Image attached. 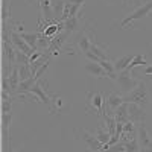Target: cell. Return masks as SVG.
I'll return each mask as SVG.
<instances>
[{"label":"cell","instance_id":"cell-1","mask_svg":"<svg viewBox=\"0 0 152 152\" xmlns=\"http://www.w3.org/2000/svg\"><path fill=\"white\" fill-rule=\"evenodd\" d=\"M123 99L126 104H137L142 108H146L152 102V93H151V88L148 87V84L145 81H138L137 87L131 93L125 94Z\"/></svg>","mask_w":152,"mask_h":152},{"label":"cell","instance_id":"cell-2","mask_svg":"<svg viewBox=\"0 0 152 152\" xmlns=\"http://www.w3.org/2000/svg\"><path fill=\"white\" fill-rule=\"evenodd\" d=\"M85 111L87 113L94 111L96 116L102 119V116L105 114V97H104V94L100 91H88L87 93Z\"/></svg>","mask_w":152,"mask_h":152},{"label":"cell","instance_id":"cell-3","mask_svg":"<svg viewBox=\"0 0 152 152\" xmlns=\"http://www.w3.org/2000/svg\"><path fill=\"white\" fill-rule=\"evenodd\" d=\"M151 11H152V0H148V2H145L143 5H140L138 8H135L131 14H128L120 23V28L125 29V28H128L129 24H131V28H132V23L134 21H138V20H143L146 18L149 14H151Z\"/></svg>","mask_w":152,"mask_h":152},{"label":"cell","instance_id":"cell-4","mask_svg":"<svg viewBox=\"0 0 152 152\" xmlns=\"http://www.w3.org/2000/svg\"><path fill=\"white\" fill-rule=\"evenodd\" d=\"M132 76H134V75L129 73L128 70H123V72L117 73L116 82H117V85L120 87V91H122L123 96L128 94V93H131L134 88L137 87V84H138V81H137L135 78H132Z\"/></svg>","mask_w":152,"mask_h":152},{"label":"cell","instance_id":"cell-5","mask_svg":"<svg viewBox=\"0 0 152 152\" xmlns=\"http://www.w3.org/2000/svg\"><path fill=\"white\" fill-rule=\"evenodd\" d=\"M94 41V35L93 32H90L88 29H82L78 32V35H76V40H75V44L76 47H78L79 52H82L84 55L90 50V44Z\"/></svg>","mask_w":152,"mask_h":152},{"label":"cell","instance_id":"cell-6","mask_svg":"<svg viewBox=\"0 0 152 152\" xmlns=\"http://www.w3.org/2000/svg\"><path fill=\"white\" fill-rule=\"evenodd\" d=\"M128 113H129V120L132 123H135L137 126L140 125V123H145L146 111L140 105H137V104H128Z\"/></svg>","mask_w":152,"mask_h":152},{"label":"cell","instance_id":"cell-7","mask_svg":"<svg viewBox=\"0 0 152 152\" xmlns=\"http://www.w3.org/2000/svg\"><path fill=\"white\" fill-rule=\"evenodd\" d=\"M67 37H69V32H66V31H62V32H59L58 35H55V37L52 38V41H50V46H49V49L46 50V53H49V55H56V53H59V50L62 49V46H64Z\"/></svg>","mask_w":152,"mask_h":152},{"label":"cell","instance_id":"cell-8","mask_svg":"<svg viewBox=\"0 0 152 152\" xmlns=\"http://www.w3.org/2000/svg\"><path fill=\"white\" fill-rule=\"evenodd\" d=\"M125 104V99H123V94H119V93H111L107 100H105V113L107 114H114V111H116L120 105Z\"/></svg>","mask_w":152,"mask_h":152},{"label":"cell","instance_id":"cell-9","mask_svg":"<svg viewBox=\"0 0 152 152\" xmlns=\"http://www.w3.org/2000/svg\"><path fill=\"white\" fill-rule=\"evenodd\" d=\"M137 140L140 143V148H152V137L146 128V123H140L137 126Z\"/></svg>","mask_w":152,"mask_h":152},{"label":"cell","instance_id":"cell-10","mask_svg":"<svg viewBox=\"0 0 152 152\" xmlns=\"http://www.w3.org/2000/svg\"><path fill=\"white\" fill-rule=\"evenodd\" d=\"M11 40H12V44H14L18 50H21L23 53H26L28 56H31V55L35 52V50H34V49H32V47H31V46H29V44L20 37V34H18L17 31H12V34H11Z\"/></svg>","mask_w":152,"mask_h":152},{"label":"cell","instance_id":"cell-11","mask_svg":"<svg viewBox=\"0 0 152 152\" xmlns=\"http://www.w3.org/2000/svg\"><path fill=\"white\" fill-rule=\"evenodd\" d=\"M82 140L85 142L88 151H93V152H100V149H102V146H104L96 138L94 134H90V132L85 131V129H82Z\"/></svg>","mask_w":152,"mask_h":152},{"label":"cell","instance_id":"cell-12","mask_svg":"<svg viewBox=\"0 0 152 152\" xmlns=\"http://www.w3.org/2000/svg\"><path fill=\"white\" fill-rule=\"evenodd\" d=\"M84 70L88 75L94 76V78H108V73L102 69V66L97 64V62H93V61H87L84 66Z\"/></svg>","mask_w":152,"mask_h":152},{"label":"cell","instance_id":"cell-13","mask_svg":"<svg viewBox=\"0 0 152 152\" xmlns=\"http://www.w3.org/2000/svg\"><path fill=\"white\" fill-rule=\"evenodd\" d=\"M64 31L72 34V32H78L82 31V14L76 15V17H70L64 21Z\"/></svg>","mask_w":152,"mask_h":152},{"label":"cell","instance_id":"cell-14","mask_svg":"<svg viewBox=\"0 0 152 152\" xmlns=\"http://www.w3.org/2000/svg\"><path fill=\"white\" fill-rule=\"evenodd\" d=\"M20 37L34 50H38V38H40V32H20Z\"/></svg>","mask_w":152,"mask_h":152},{"label":"cell","instance_id":"cell-15","mask_svg":"<svg viewBox=\"0 0 152 152\" xmlns=\"http://www.w3.org/2000/svg\"><path fill=\"white\" fill-rule=\"evenodd\" d=\"M114 119H116V122H120V123H126L129 120V113H128V104H123L120 105L116 111H114Z\"/></svg>","mask_w":152,"mask_h":152},{"label":"cell","instance_id":"cell-16","mask_svg":"<svg viewBox=\"0 0 152 152\" xmlns=\"http://www.w3.org/2000/svg\"><path fill=\"white\" fill-rule=\"evenodd\" d=\"M132 59H134V56H132V55H125V56H122V58L116 59V61L113 62L116 73H120V72L126 70V69H128V66L131 64V61H132Z\"/></svg>","mask_w":152,"mask_h":152},{"label":"cell","instance_id":"cell-17","mask_svg":"<svg viewBox=\"0 0 152 152\" xmlns=\"http://www.w3.org/2000/svg\"><path fill=\"white\" fill-rule=\"evenodd\" d=\"M94 135H96V138H97V140L102 143V145H107V143L110 142V138H111V135H110V132L107 131L104 122L99 123V126H97V129H96Z\"/></svg>","mask_w":152,"mask_h":152},{"label":"cell","instance_id":"cell-18","mask_svg":"<svg viewBox=\"0 0 152 152\" xmlns=\"http://www.w3.org/2000/svg\"><path fill=\"white\" fill-rule=\"evenodd\" d=\"M64 6H66V0H56L53 3V20L61 21L62 14H64Z\"/></svg>","mask_w":152,"mask_h":152},{"label":"cell","instance_id":"cell-19","mask_svg":"<svg viewBox=\"0 0 152 152\" xmlns=\"http://www.w3.org/2000/svg\"><path fill=\"white\" fill-rule=\"evenodd\" d=\"M137 66H148V61H146V58H145L143 53H137V55H134V59L131 61V64L128 66V69H126V70H128L129 73H132L134 69H135Z\"/></svg>","mask_w":152,"mask_h":152},{"label":"cell","instance_id":"cell-20","mask_svg":"<svg viewBox=\"0 0 152 152\" xmlns=\"http://www.w3.org/2000/svg\"><path fill=\"white\" fill-rule=\"evenodd\" d=\"M90 52H93L96 56H99L100 59H108V53H107V49L102 47V46H99L96 41H93L90 44Z\"/></svg>","mask_w":152,"mask_h":152},{"label":"cell","instance_id":"cell-21","mask_svg":"<svg viewBox=\"0 0 152 152\" xmlns=\"http://www.w3.org/2000/svg\"><path fill=\"white\" fill-rule=\"evenodd\" d=\"M50 41H52V38H49V37H46L43 32H40V38H38V50H46L49 49V46H50Z\"/></svg>","mask_w":152,"mask_h":152},{"label":"cell","instance_id":"cell-22","mask_svg":"<svg viewBox=\"0 0 152 152\" xmlns=\"http://www.w3.org/2000/svg\"><path fill=\"white\" fill-rule=\"evenodd\" d=\"M18 70H20V79L21 81H26V79L32 78V72H31V66L29 64L18 66Z\"/></svg>","mask_w":152,"mask_h":152},{"label":"cell","instance_id":"cell-23","mask_svg":"<svg viewBox=\"0 0 152 152\" xmlns=\"http://www.w3.org/2000/svg\"><path fill=\"white\" fill-rule=\"evenodd\" d=\"M140 151H142V148H140V143H138L137 138L125 143V152H140Z\"/></svg>","mask_w":152,"mask_h":152},{"label":"cell","instance_id":"cell-24","mask_svg":"<svg viewBox=\"0 0 152 152\" xmlns=\"http://www.w3.org/2000/svg\"><path fill=\"white\" fill-rule=\"evenodd\" d=\"M23 64H29V56L26 53H23L21 50L17 49V55H15V66H23Z\"/></svg>","mask_w":152,"mask_h":152},{"label":"cell","instance_id":"cell-25","mask_svg":"<svg viewBox=\"0 0 152 152\" xmlns=\"http://www.w3.org/2000/svg\"><path fill=\"white\" fill-rule=\"evenodd\" d=\"M104 152H125V143L119 142V143H116V145L110 146V148H108L107 151H104Z\"/></svg>","mask_w":152,"mask_h":152},{"label":"cell","instance_id":"cell-26","mask_svg":"<svg viewBox=\"0 0 152 152\" xmlns=\"http://www.w3.org/2000/svg\"><path fill=\"white\" fill-rule=\"evenodd\" d=\"M143 75L145 76H151L152 75V66H146V69L143 70Z\"/></svg>","mask_w":152,"mask_h":152},{"label":"cell","instance_id":"cell-27","mask_svg":"<svg viewBox=\"0 0 152 152\" xmlns=\"http://www.w3.org/2000/svg\"><path fill=\"white\" fill-rule=\"evenodd\" d=\"M2 8H11V0H2Z\"/></svg>","mask_w":152,"mask_h":152},{"label":"cell","instance_id":"cell-28","mask_svg":"<svg viewBox=\"0 0 152 152\" xmlns=\"http://www.w3.org/2000/svg\"><path fill=\"white\" fill-rule=\"evenodd\" d=\"M70 3H78V5H82L84 6V3H85V0H69Z\"/></svg>","mask_w":152,"mask_h":152},{"label":"cell","instance_id":"cell-29","mask_svg":"<svg viewBox=\"0 0 152 152\" xmlns=\"http://www.w3.org/2000/svg\"><path fill=\"white\" fill-rule=\"evenodd\" d=\"M140 152H152V148H145V149H142Z\"/></svg>","mask_w":152,"mask_h":152},{"label":"cell","instance_id":"cell-30","mask_svg":"<svg viewBox=\"0 0 152 152\" xmlns=\"http://www.w3.org/2000/svg\"><path fill=\"white\" fill-rule=\"evenodd\" d=\"M14 152H26V149H24V148H20V149H17V151H14Z\"/></svg>","mask_w":152,"mask_h":152},{"label":"cell","instance_id":"cell-31","mask_svg":"<svg viewBox=\"0 0 152 152\" xmlns=\"http://www.w3.org/2000/svg\"><path fill=\"white\" fill-rule=\"evenodd\" d=\"M134 2H135V0H126V3H129V5H132Z\"/></svg>","mask_w":152,"mask_h":152}]
</instances>
